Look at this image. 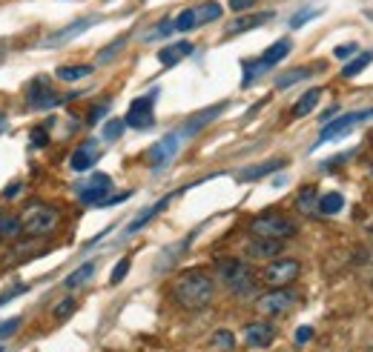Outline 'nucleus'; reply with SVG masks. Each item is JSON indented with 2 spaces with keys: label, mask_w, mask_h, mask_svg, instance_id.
Segmentation results:
<instances>
[{
  "label": "nucleus",
  "mask_w": 373,
  "mask_h": 352,
  "mask_svg": "<svg viewBox=\"0 0 373 352\" xmlns=\"http://www.w3.org/2000/svg\"><path fill=\"white\" fill-rule=\"evenodd\" d=\"M170 295L172 301L186 309V312H198V309H207L215 298V283L210 275L198 272V269H190V272H181L172 286H170Z\"/></svg>",
  "instance_id": "f257e3e1"
},
{
  "label": "nucleus",
  "mask_w": 373,
  "mask_h": 352,
  "mask_svg": "<svg viewBox=\"0 0 373 352\" xmlns=\"http://www.w3.org/2000/svg\"><path fill=\"white\" fill-rule=\"evenodd\" d=\"M60 223V212L43 201H32L26 204V209L20 212V230L32 238H41V235H52Z\"/></svg>",
  "instance_id": "f03ea898"
},
{
  "label": "nucleus",
  "mask_w": 373,
  "mask_h": 352,
  "mask_svg": "<svg viewBox=\"0 0 373 352\" xmlns=\"http://www.w3.org/2000/svg\"><path fill=\"white\" fill-rule=\"evenodd\" d=\"M250 232L256 238H270V241H285L296 235V223L278 212H262L250 220Z\"/></svg>",
  "instance_id": "7ed1b4c3"
},
{
  "label": "nucleus",
  "mask_w": 373,
  "mask_h": 352,
  "mask_svg": "<svg viewBox=\"0 0 373 352\" xmlns=\"http://www.w3.org/2000/svg\"><path fill=\"white\" fill-rule=\"evenodd\" d=\"M215 272H219L222 283L227 286L233 295H247V293H253V272L247 269L244 261H238V258H224V261L215 264Z\"/></svg>",
  "instance_id": "20e7f679"
},
{
  "label": "nucleus",
  "mask_w": 373,
  "mask_h": 352,
  "mask_svg": "<svg viewBox=\"0 0 373 352\" xmlns=\"http://www.w3.org/2000/svg\"><path fill=\"white\" fill-rule=\"evenodd\" d=\"M367 120H373V106H370V109H359V112H348V115H339V118L327 120L325 129H322V135H319V141L313 143V149L322 146V143H327V141H336V138H341V135H348L353 126L367 123Z\"/></svg>",
  "instance_id": "39448f33"
},
{
  "label": "nucleus",
  "mask_w": 373,
  "mask_h": 352,
  "mask_svg": "<svg viewBox=\"0 0 373 352\" xmlns=\"http://www.w3.org/2000/svg\"><path fill=\"white\" fill-rule=\"evenodd\" d=\"M81 92H69V94H55V89L49 86L46 78H35L32 83H29V92H26V101L32 109H52V106H60L67 104L72 98H78Z\"/></svg>",
  "instance_id": "423d86ee"
},
{
  "label": "nucleus",
  "mask_w": 373,
  "mask_h": 352,
  "mask_svg": "<svg viewBox=\"0 0 373 352\" xmlns=\"http://www.w3.org/2000/svg\"><path fill=\"white\" fill-rule=\"evenodd\" d=\"M299 275H301V264H299L296 258H273V261H267V267L262 269L259 278H262L267 286H287V283H293Z\"/></svg>",
  "instance_id": "0eeeda50"
},
{
  "label": "nucleus",
  "mask_w": 373,
  "mask_h": 352,
  "mask_svg": "<svg viewBox=\"0 0 373 352\" xmlns=\"http://www.w3.org/2000/svg\"><path fill=\"white\" fill-rule=\"evenodd\" d=\"M181 135L178 132H170V135H164L161 141H155L149 149H147V167L149 169H164V167H170L172 164V157L178 155V149H181Z\"/></svg>",
  "instance_id": "6e6552de"
},
{
  "label": "nucleus",
  "mask_w": 373,
  "mask_h": 352,
  "mask_svg": "<svg viewBox=\"0 0 373 352\" xmlns=\"http://www.w3.org/2000/svg\"><path fill=\"white\" fill-rule=\"evenodd\" d=\"M296 304V293L287 290V286H273L270 293H264L259 301H256V309L267 318H278V315H285L290 312Z\"/></svg>",
  "instance_id": "1a4fd4ad"
},
{
  "label": "nucleus",
  "mask_w": 373,
  "mask_h": 352,
  "mask_svg": "<svg viewBox=\"0 0 373 352\" xmlns=\"http://www.w3.org/2000/svg\"><path fill=\"white\" fill-rule=\"evenodd\" d=\"M155 98H158V89H152L149 94H141V98H135L130 104V109H127V118H123V123L133 126V129H149V126L155 123V115H152Z\"/></svg>",
  "instance_id": "9d476101"
},
{
  "label": "nucleus",
  "mask_w": 373,
  "mask_h": 352,
  "mask_svg": "<svg viewBox=\"0 0 373 352\" xmlns=\"http://www.w3.org/2000/svg\"><path fill=\"white\" fill-rule=\"evenodd\" d=\"M109 189H112V178L104 175V172L92 175L89 181H83L81 186H75L81 204H86V206H101V201L109 195Z\"/></svg>",
  "instance_id": "9b49d317"
},
{
  "label": "nucleus",
  "mask_w": 373,
  "mask_h": 352,
  "mask_svg": "<svg viewBox=\"0 0 373 352\" xmlns=\"http://www.w3.org/2000/svg\"><path fill=\"white\" fill-rule=\"evenodd\" d=\"M101 161V143L98 141H83V143H78L75 146V152L69 155V167L75 169V172H86V169H92Z\"/></svg>",
  "instance_id": "f8f14e48"
},
{
  "label": "nucleus",
  "mask_w": 373,
  "mask_h": 352,
  "mask_svg": "<svg viewBox=\"0 0 373 352\" xmlns=\"http://www.w3.org/2000/svg\"><path fill=\"white\" fill-rule=\"evenodd\" d=\"M241 338H244L247 346L262 349V346H270V344H273L276 327H273L270 321H253V324H247V327L241 330Z\"/></svg>",
  "instance_id": "ddd939ff"
},
{
  "label": "nucleus",
  "mask_w": 373,
  "mask_h": 352,
  "mask_svg": "<svg viewBox=\"0 0 373 352\" xmlns=\"http://www.w3.org/2000/svg\"><path fill=\"white\" fill-rule=\"evenodd\" d=\"M247 252V258H253V261H273L278 252H282V241H270V238H256L253 241H247L244 246Z\"/></svg>",
  "instance_id": "4468645a"
},
{
  "label": "nucleus",
  "mask_w": 373,
  "mask_h": 352,
  "mask_svg": "<svg viewBox=\"0 0 373 352\" xmlns=\"http://www.w3.org/2000/svg\"><path fill=\"white\" fill-rule=\"evenodd\" d=\"M98 17H81V20H75V23H69V26H64V29H57V31H52V35L43 41V46L46 49H55L57 43H67V41H72V38H78L81 31H86L92 23H95Z\"/></svg>",
  "instance_id": "2eb2a0df"
},
{
  "label": "nucleus",
  "mask_w": 373,
  "mask_h": 352,
  "mask_svg": "<svg viewBox=\"0 0 373 352\" xmlns=\"http://www.w3.org/2000/svg\"><path fill=\"white\" fill-rule=\"evenodd\" d=\"M224 106H227V104H215V106H207L204 112H198L196 118H190V120H186V123L181 126V129H178V135H181V138H190V135H196L198 129H204V126H207L210 120H215V118H219V115L224 112Z\"/></svg>",
  "instance_id": "dca6fc26"
},
{
  "label": "nucleus",
  "mask_w": 373,
  "mask_h": 352,
  "mask_svg": "<svg viewBox=\"0 0 373 352\" xmlns=\"http://www.w3.org/2000/svg\"><path fill=\"white\" fill-rule=\"evenodd\" d=\"M170 201H172V195L161 198L158 204H152L149 209H141V212H138V215H135V218H133V220L127 223V230H123V235H135V232H141V230L147 227V223H149V220H152L155 215H158V212H164V206H167Z\"/></svg>",
  "instance_id": "f3484780"
},
{
  "label": "nucleus",
  "mask_w": 373,
  "mask_h": 352,
  "mask_svg": "<svg viewBox=\"0 0 373 352\" xmlns=\"http://www.w3.org/2000/svg\"><path fill=\"white\" fill-rule=\"evenodd\" d=\"M285 167H287L285 157H276V161H267V164H259V167H247V169H241V172L236 175V181H241V183H247V181H259V178H264V175H273L276 169H285Z\"/></svg>",
  "instance_id": "a211bd4d"
},
{
  "label": "nucleus",
  "mask_w": 373,
  "mask_h": 352,
  "mask_svg": "<svg viewBox=\"0 0 373 352\" xmlns=\"http://www.w3.org/2000/svg\"><path fill=\"white\" fill-rule=\"evenodd\" d=\"M296 209L301 215H316L319 212V192H316V186H301L296 192Z\"/></svg>",
  "instance_id": "6ab92c4d"
},
{
  "label": "nucleus",
  "mask_w": 373,
  "mask_h": 352,
  "mask_svg": "<svg viewBox=\"0 0 373 352\" xmlns=\"http://www.w3.org/2000/svg\"><path fill=\"white\" fill-rule=\"evenodd\" d=\"M186 55H193V43L181 41V43H172V46L161 49V52H158V60L164 63V66H175V63H178V60H184Z\"/></svg>",
  "instance_id": "aec40b11"
},
{
  "label": "nucleus",
  "mask_w": 373,
  "mask_h": 352,
  "mask_svg": "<svg viewBox=\"0 0 373 352\" xmlns=\"http://www.w3.org/2000/svg\"><path fill=\"white\" fill-rule=\"evenodd\" d=\"M264 20H273V12H259V15H250V17H238L233 26H227V38L241 35V31H247V29H256Z\"/></svg>",
  "instance_id": "412c9836"
},
{
  "label": "nucleus",
  "mask_w": 373,
  "mask_h": 352,
  "mask_svg": "<svg viewBox=\"0 0 373 352\" xmlns=\"http://www.w3.org/2000/svg\"><path fill=\"white\" fill-rule=\"evenodd\" d=\"M319 98H322V89H307L301 98L293 104V118H304V115H310L316 109V104H319Z\"/></svg>",
  "instance_id": "4be33fe9"
},
{
  "label": "nucleus",
  "mask_w": 373,
  "mask_h": 352,
  "mask_svg": "<svg viewBox=\"0 0 373 352\" xmlns=\"http://www.w3.org/2000/svg\"><path fill=\"white\" fill-rule=\"evenodd\" d=\"M290 46H293V43H290L287 38H282V41H276V43H273V46H270V49H267V52L262 55V60H264V66L270 69V66H276V63H278V60H285V57L290 55Z\"/></svg>",
  "instance_id": "5701e85b"
},
{
  "label": "nucleus",
  "mask_w": 373,
  "mask_h": 352,
  "mask_svg": "<svg viewBox=\"0 0 373 352\" xmlns=\"http://www.w3.org/2000/svg\"><path fill=\"white\" fill-rule=\"evenodd\" d=\"M55 75H57L60 80H67V83H75V80H81V78H89V75H92V66H89V63H78V66H60Z\"/></svg>",
  "instance_id": "b1692460"
},
{
  "label": "nucleus",
  "mask_w": 373,
  "mask_h": 352,
  "mask_svg": "<svg viewBox=\"0 0 373 352\" xmlns=\"http://www.w3.org/2000/svg\"><path fill=\"white\" fill-rule=\"evenodd\" d=\"M20 232V218L12 212H0V238H18Z\"/></svg>",
  "instance_id": "393cba45"
},
{
  "label": "nucleus",
  "mask_w": 373,
  "mask_h": 352,
  "mask_svg": "<svg viewBox=\"0 0 373 352\" xmlns=\"http://www.w3.org/2000/svg\"><path fill=\"white\" fill-rule=\"evenodd\" d=\"M92 275H95V264H92V261H86V264H83V267H78V269H75V272H72V275H69L64 283H67V290H78V286H83V283H86Z\"/></svg>",
  "instance_id": "a878e982"
},
{
  "label": "nucleus",
  "mask_w": 373,
  "mask_h": 352,
  "mask_svg": "<svg viewBox=\"0 0 373 352\" xmlns=\"http://www.w3.org/2000/svg\"><path fill=\"white\" fill-rule=\"evenodd\" d=\"M310 75H313V69H307V66H299V69H293V72H285V75L276 78V89H287V86H293V83H299V80H307Z\"/></svg>",
  "instance_id": "bb28decb"
},
{
  "label": "nucleus",
  "mask_w": 373,
  "mask_h": 352,
  "mask_svg": "<svg viewBox=\"0 0 373 352\" xmlns=\"http://www.w3.org/2000/svg\"><path fill=\"white\" fill-rule=\"evenodd\" d=\"M341 206H345V198H341L339 192H327V195L319 198V212L322 215H336V212H341Z\"/></svg>",
  "instance_id": "cd10ccee"
},
{
  "label": "nucleus",
  "mask_w": 373,
  "mask_h": 352,
  "mask_svg": "<svg viewBox=\"0 0 373 352\" xmlns=\"http://www.w3.org/2000/svg\"><path fill=\"white\" fill-rule=\"evenodd\" d=\"M196 12H198V26H204V23H212V20L222 17V3H215V0H207V3L196 6Z\"/></svg>",
  "instance_id": "c85d7f7f"
},
{
  "label": "nucleus",
  "mask_w": 373,
  "mask_h": 352,
  "mask_svg": "<svg viewBox=\"0 0 373 352\" xmlns=\"http://www.w3.org/2000/svg\"><path fill=\"white\" fill-rule=\"evenodd\" d=\"M373 60V52H365V55H356L351 63H348V66L345 69H341V78H353V75H359L365 66H367V63Z\"/></svg>",
  "instance_id": "c756f323"
},
{
  "label": "nucleus",
  "mask_w": 373,
  "mask_h": 352,
  "mask_svg": "<svg viewBox=\"0 0 373 352\" xmlns=\"http://www.w3.org/2000/svg\"><path fill=\"white\" fill-rule=\"evenodd\" d=\"M175 20V29L178 31H193L196 26H198V12L196 9H184L178 17H172Z\"/></svg>",
  "instance_id": "7c9ffc66"
},
{
  "label": "nucleus",
  "mask_w": 373,
  "mask_h": 352,
  "mask_svg": "<svg viewBox=\"0 0 373 352\" xmlns=\"http://www.w3.org/2000/svg\"><path fill=\"white\" fill-rule=\"evenodd\" d=\"M267 72V66H264V60L259 57V60H247L244 63V86H250L259 75H264Z\"/></svg>",
  "instance_id": "2f4dec72"
},
{
  "label": "nucleus",
  "mask_w": 373,
  "mask_h": 352,
  "mask_svg": "<svg viewBox=\"0 0 373 352\" xmlns=\"http://www.w3.org/2000/svg\"><path fill=\"white\" fill-rule=\"evenodd\" d=\"M210 344L219 346V349H224V352H230V349L236 346V335H233L230 330H215L212 338H210Z\"/></svg>",
  "instance_id": "473e14b6"
},
{
  "label": "nucleus",
  "mask_w": 373,
  "mask_h": 352,
  "mask_svg": "<svg viewBox=\"0 0 373 352\" xmlns=\"http://www.w3.org/2000/svg\"><path fill=\"white\" fill-rule=\"evenodd\" d=\"M123 129H127V123H123V118H112L104 123V138L107 141H118L123 135Z\"/></svg>",
  "instance_id": "72a5a7b5"
},
{
  "label": "nucleus",
  "mask_w": 373,
  "mask_h": 352,
  "mask_svg": "<svg viewBox=\"0 0 373 352\" xmlns=\"http://www.w3.org/2000/svg\"><path fill=\"white\" fill-rule=\"evenodd\" d=\"M75 309H78V301H75V298H64V301H60V304L52 309V315H55V321H64V318H69Z\"/></svg>",
  "instance_id": "f704fd0d"
},
{
  "label": "nucleus",
  "mask_w": 373,
  "mask_h": 352,
  "mask_svg": "<svg viewBox=\"0 0 373 352\" xmlns=\"http://www.w3.org/2000/svg\"><path fill=\"white\" fill-rule=\"evenodd\" d=\"M319 15V9H313V6H304V9H299L293 17H290V29H301L310 17H316Z\"/></svg>",
  "instance_id": "c9c22d12"
},
{
  "label": "nucleus",
  "mask_w": 373,
  "mask_h": 352,
  "mask_svg": "<svg viewBox=\"0 0 373 352\" xmlns=\"http://www.w3.org/2000/svg\"><path fill=\"white\" fill-rule=\"evenodd\" d=\"M130 267H133V261H130V258H121V261L115 264V269H112V278H109V283H121L123 278H127Z\"/></svg>",
  "instance_id": "e433bc0d"
},
{
  "label": "nucleus",
  "mask_w": 373,
  "mask_h": 352,
  "mask_svg": "<svg viewBox=\"0 0 373 352\" xmlns=\"http://www.w3.org/2000/svg\"><path fill=\"white\" fill-rule=\"evenodd\" d=\"M123 43H127V38H118V41H112L109 43V49H104V52H98V63H107V60H112L121 49H123Z\"/></svg>",
  "instance_id": "4c0bfd02"
},
{
  "label": "nucleus",
  "mask_w": 373,
  "mask_h": 352,
  "mask_svg": "<svg viewBox=\"0 0 373 352\" xmlns=\"http://www.w3.org/2000/svg\"><path fill=\"white\" fill-rule=\"evenodd\" d=\"M107 112H109V101H104V104H95V106L89 109V115H86V123H89V126H95V123H98V120H101Z\"/></svg>",
  "instance_id": "58836bf2"
},
{
  "label": "nucleus",
  "mask_w": 373,
  "mask_h": 352,
  "mask_svg": "<svg viewBox=\"0 0 373 352\" xmlns=\"http://www.w3.org/2000/svg\"><path fill=\"white\" fill-rule=\"evenodd\" d=\"M172 29H175V20H172V17H164L158 29H152V31H149V38H164V35H170Z\"/></svg>",
  "instance_id": "ea45409f"
},
{
  "label": "nucleus",
  "mask_w": 373,
  "mask_h": 352,
  "mask_svg": "<svg viewBox=\"0 0 373 352\" xmlns=\"http://www.w3.org/2000/svg\"><path fill=\"white\" fill-rule=\"evenodd\" d=\"M356 52H359V43H341V46L333 49V55H336L339 60H348V57L356 55Z\"/></svg>",
  "instance_id": "a19ab883"
},
{
  "label": "nucleus",
  "mask_w": 373,
  "mask_h": 352,
  "mask_svg": "<svg viewBox=\"0 0 373 352\" xmlns=\"http://www.w3.org/2000/svg\"><path fill=\"white\" fill-rule=\"evenodd\" d=\"M20 321H23V318H9L6 324H0V338L15 335V332H18V327H20Z\"/></svg>",
  "instance_id": "79ce46f5"
},
{
  "label": "nucleus",
  "mask_w": 373,
  "mask_h": 352,
  "mask_svg": "<svg viewBox=\"0 0 373 352\" xmlns=\"http://www.w3.org/2000/svg\"><path fill=\"white\" fill-rule=\"evenodd\" d=\"M310 338H313V327H299V330H296V344H299V346H304Z\"/></svg>",
  "instance_id": "37998d69"
},
{
  "label": "nucleus",
  "mask_w": 373,
  "mask_h": 352,
  "mask_svg": "<svg viewBox=\"0 0 373 352\" xmlns=\"http://www.w3.org/2000/svg\"><path fill=\"white\" fill-rule=\"evenodd\" d=\"M29 138H32V146H46L49 143L46 129H41V126H38V129H32V135H29Z\"/></svg>",
  "instance_id": "c03bdc74"
},
{
  "label": "nucleus",
  "mask_w": 373,
  "mask_h": 352,
  "mask_svg": "<svg viewBox=\"0 0 373 352\" xmlns=\"http://www.w3.org/2000/svg\"><path fill=\"white\" fill-rule=\"evenodd\" d=\"M256 0H230V9L233 12H244V9H253Z\"/></svg>",
  "instance_id": "a18cd8bd"
},
{
  "label": "nucleus",
  "mask_w": 373,
  "mask_h": 352,
  "mask_svg": "<svg viewBox=\"0 0 373 352\" xmlns=\"http://www.w3.org/2000/svg\"><path fill=\"white\" fill-rule=\"evenodd\" d=\"M18 192H20V183H12V186H6V189H4V198H15Z\"/></svg>",
  "instance_id": "49530a36"
},
{
  "label": "nucleus",
  "mask_w": 373,
  "mask_h": 352,
  "mask_svg": "<svg viewBox=\"0 0 373 352\" xmlns=\"http://www.w3.org/2000/svg\"><path fill=\"white\" fill-rule=\"evenodd\" d=\"M333 115H336V106H330V109H327V112H325V115H322V120H325V123H327V120H330V118H333Z\"/></svg>",
  "instance_id": "de8ad7c7"
},
{
  "label": "nucleus",
  "mask_w": 373,
  "mask_h": 352,
  "mask_svg": "<svg viewBox=\"0 0 373 352\" xmlns=\"http://www.w3.org/2000/svg\"><path fill=\"white\" fill-rule=\"evenodd\" d=\"M370 238H373V227H370Z\"/></svg>",
  "instance_id": "09e8293b"
}]
</instances>
